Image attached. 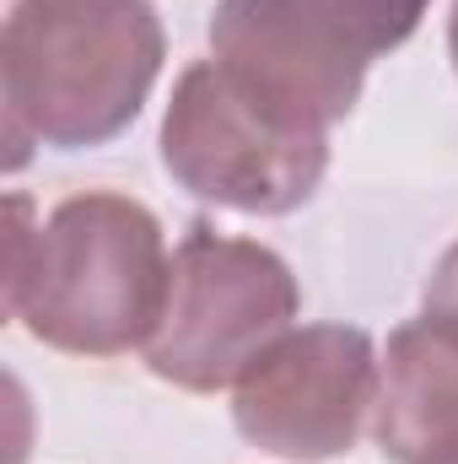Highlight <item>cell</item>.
Segmentation results:
<instances>
[{
  "mask_svg": "<svg viewBox=\"0 0 458 464\" xmlns=\"http://www.w3.org/2000/svg\"><path fill=\"white\" fill-rule=\"evenodd\" d=\"M173 254L151 206L119 189L65 195L43 222L11 195L5 314L49 351L124 356L162 324Z\"/></svg>",
  "mask_w": 458,
  "mask_h": 464,
  "instance_id": "cell-1",
  "label": "cell"
},
{
  "mask_svg": "<svg viewBox=\"0 0 458 464\" xmlns=\"http://www.w3.org/2000/svg\"><path fill=\"white\" fill-rule=\"evenodd\" d=\"M167 60L151 0H0L5 168L33 146L87 151L124 135Z\"/></svg>",
  "mask_w": 458,
  "mask_h": 464,
  "instance_id": "cell-2",
  "label": "cell"
},
{
  "mask_svg": "<svg viewBox=\"0 0 458 464\" xmlns=\"http://www.w3.org/2000/svg\"><path fill=\"white\" fill-rule=\"evenodd\" d=\"M157 146L178 189L237 217H291L329 173V130L259 98L222 60L178 71Z\"/></svg>",
  "mask_w": 458,
  "mask_h": 464,
  "instance_id": "cell-3",
  "label": "cell"
},
{
  "mask_svg": "<svg viewBox=\"0 0 458 464\" xmlns=\"http://www.w3.org/2000/svg\"><path fill=\"white\" fill-rule=\"evenodd\" d=\"M432 0H216L211 60L286 114L335 130L372 60L415 38Z\"/></svg>",
  "mask_w": 458,
  "mask_h": 464,
  "instance_id": "cell-4",
  "label": "cell"
},
{
  "mask_svg": "<svg viewBox=\"0 0 458 464\" xmlns=\"http://www.w3.org/2000/svg\"><path fill=\"white\" fill-rule=\"evenodd\" d=\"M297 314L302 286L270 243L195 222L173 248L167 308L146 341V367L184 394L232 389L286 330H297Z\"/></svg>",
  "mask_w": 458,
  "mask_h": 464,
  "instance_id": "cell-5",
  "label": "cell"
},
{
  "mask_svg": "<svg viewBox=\"0 0 458 464\" xmlns=\"http://www.w3.org/2000/svg\"><path fill=\"white\" fill-rule=\"evenodd\" d=\"M377 383L383 356L367 330L302 324L286 330L232 383V427L275 459H340L377 411Z\"/></svg>",
  "mask_w": 458,
  "mask_h": 464,
  "instance_id": "cell-6",
  "label": "cell"
},
{
  "mask_svg": "<svg viewBox=\"0 0 458 464\" xmlns=\"http://www.w3.org/2000/svg\"><path fill=\"white\" fill-rule=\"evenodd\" d=\"M372 438L388 464L458 459V335L426 314L388 335Z\"/></svg>",
  "mask_w": 458,
  "mask_h": 464,
  "instance_id": "cell-7",
  "label": "cell"
},
{
  "mask_svg": "<svg viewBox=\"0 0 458 464\" xmlns=\"http://www.w3.org/2000/svg\"><path fill=\"white\" fill-rule=\"evenodd\" d=\"M421 314H426L432 324H443V330L458 335V237L448 243V254H443V259L432 265V276H426Z\"/></svg>",
  "mask_w": 458,
  "mask_h": 464,
  "instance_id": "cell-8",
  "label": "cell"
},
{
  "mask_svg": "<svg viewBox=\"0 0 458 464\" xmlns=\"http://www.w3.org/2000/svg\"><path fill=\"white\" fill-rule=\"evenodd\" d=\"M448 60H453V71H458V0H453V11H448Z\"/></svg>",
  "mask_w": 458,
  "mask_h": 464,
  "instance_id": "cell-9",
  "label": "cell"
},
{
  "mask_svg": "<svg viewBox=\"0 0 458 464\" xmlns=\"http://www.w3.org/2000/svg\"><path fill=\"white\" fill-rule=\"evenodd\" d=\"M453 464H458V459H453Z\"/></svg>",
  "mask_w": 458,
  "mask_h": 464,
  "instance_id": "cell-10",
  "label": "cell"
}]
</instances>
